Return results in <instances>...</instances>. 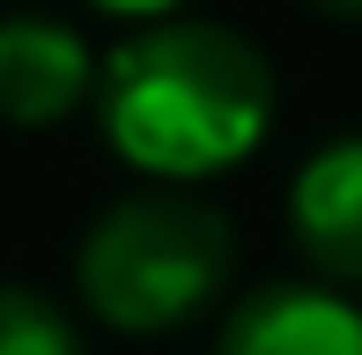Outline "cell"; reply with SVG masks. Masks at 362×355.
<instances>
[{
    "mask_svg": "<svg viewBox=\"0 0 362 355\" xmlns=\"http://www.w3.org/2000/svg\"><path fill=\"white\" fill-rule=\"evenodd\" d=\"M303 8H318V15H333V23H362V0H303Z\"/></svg>",
    "mask_w": 362,
    "mask_h": 355,
    "instance_id": "8",
    "label": "cell"
},
{
    "mask_svg": "<svg viewBox=\"0 0 362 355\" xmlns=\"http://www.w3.org/2000/svg\"><path fill=\"white\" fill-rule=\"evenodd\" d=\"M288 237L325 289H362V134L303 156L288 185Z\"/></svg>",
    "mask_w": 362,
    "mask_h": 355,
    "instance_id": "4",
    "label": "cell"
},
{
    "mask_svg": "<svg viewBox=\"0 0 362 355\" xmlns=\"http://www.w3.org/2000/svg\"><path fill=\"white\" fill-rule=\"evenodd\" d=\"M89 8H104V15H119V23H177V8L185 0H89Z\"/></svg>",
    "mask_w": 362,
    "mask_h": 355,
    "instance_id": "7",
    "label": "cell"
},
{
    "mask_svg": "<svg viewBox=\"0 0 362 355\" xmlns=\"http://www.w3.org/2000/svg\"><path fill=\"white\" fill-rule=\"evenodd\" d=\"M215 355H362V303L325 281H267L222 318Z\"/></svg>",
    "mask_w": 362,
    "mask_h": 355,
    "instance_id": "5",
    "label": "cell"
},
{
    "mask_svg": "<svg viewBox=\"0 0 362 355\" xmlns=\"http://www.w3.org/2000/svg\"><path fill=\"white\" fill-rule=\"evenodd\" d=\"M274 67L229 23H148L96 59V126L148 185L192 192L237 170L274 126Z\"/></svg>",
    "mask_w": 362,
    "mask_h": 355,
    "instance_id": "1",
    "label": "cell"
},
{
    "mask_svg": "<svg viewBox=\"0 0 362 355\" xmlns=\"http://www.w3.org/2000/svg\"><path fill=\"white\" fill-rule=\"evenodd\" d=\"M96 104V52L59 15H0V119L59 126Z\"/></svg>",
    "mask_w": 362,
    "mask_h": 355,
    "instance_id": "3",
    "label": "cell"
},
{
    "mask_svg": "<svg viewBox=\"0 0 362 355\" xmlns=\"http://www.w3.org/2000/svg\"><path fill=\"white\" fill-rule=\"evenodd\" d=\"M237 274V230L200 192L148 185L111 200L74 252V289L111 333H177Z\"/></svg>",
    "mask_w": 362,
    "mask_h": 355,
    "instance_id": "2",
    "label": "cell"
},
{
    "mask_svg": "<svg viewBox=\"0 0 362 355\" xmlns=\"http://www.w3.org/2000/svg\"><path fill=\"white\" fill-rule=\"evenodd\" d=\"M0 355H81V341L59 318V303H45L37 289L0 281Z\"/></svg>",
    "mask_w": 362,
    "mask_h": 355,
    "instance_id": "6",
    "label": "cell"
}]
</instances>
